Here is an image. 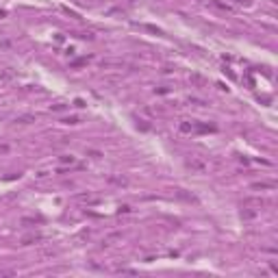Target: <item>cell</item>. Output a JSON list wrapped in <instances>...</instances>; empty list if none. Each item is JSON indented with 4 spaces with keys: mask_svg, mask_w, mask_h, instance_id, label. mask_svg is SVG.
Segmentation results:
<instances>
[{
    "mask_svg": "<svg viewBox=\"0 0 278 278\" xmlns=\"http://www.w3.org/2000/svg\"><path fill=\"white\" fill-rule=\"evenodd\" d=\"M63 122H65V124H76V122H78V120H76V118H65Z\"/></svg>",
    "mask_w": 278,
    "mask_h": 278,
    "instance_id": "obj_2",
    "label": "cell"
},
{
    "mask_svg": "<svg viewBox=\"0 0 278 278\" xmlns=\"http://www.w3.org/2000/svg\"><path fill=\"white\" fill-rule=\"evenodd\" d=\"M31 120H33V115H24V118H20L18 122H22V124H29Z\"/></svg>",
    "mask_w": 278,
    "mask_h": 278,
    "instance_id": "obj_1",
    "label": "cell"
}]
</instances>
